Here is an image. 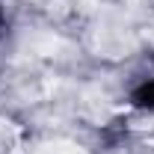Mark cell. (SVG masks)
<instances>
[{
	"mask_svg": "<svg viewBox=\"0 0 154 154\" xmlns=\"http://www.w3.org/2000/svg\"><path fill=\"white\" fill-rule=\"evenodd\" d=\"M30 154H86V151L71 145V142H48V145H38L36 151H30Z\"/></svg>",
	"mask_w": 154,
	"mask_h": 154,
	"instance_id": "1",
	"label": "cell"
}]
</instances>
